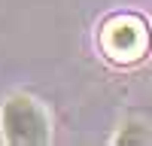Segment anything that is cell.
<instances>
[{"instance_id":"cell-1","label":"cell","mask_w":152,"mask_h":146,"mask_svg":"<svg viewBox=\"0 0 152 146\" xmlns=\"http://www.w3.org/2000/svg\"><path fill=\"white\" fill-rule=\"evenodd\" d=\"M0 128L9 146H43L49 143V122L40 104L31 97H9L0 110Z\"/></svg>"},{"instance_id":"cell-2","label":"cell","mask_w":152,"mask_h":146,"mask_svg":"<svg viewBox=\"0 0 152 146\" xmlns=\"http://www.w3.org/2000/svg\"><path fill=\"white\" fill-rule=\"evenodd\" d=\"M100 43L110 52V58L116 61H137L140 55H146L149 49V34H146V24L134 15H122V18H113L104 34H100Z\"/></svg>"},{"instance_id":"cell-3","label":"cell","mask_w":152,"mask_h":146,"mask_svg":"<svg viewBox=\"0 0 152 146\" xmlns=\"http://www.w3.org/2000/svg\"><path fill=\"white\" fill-rule=\"evenodd\" d=\"M152 137L140 128V125H128V131H122L119 137H116V143H149Z\"/></svg>"}]
</instances>
